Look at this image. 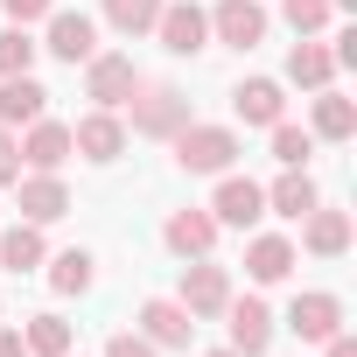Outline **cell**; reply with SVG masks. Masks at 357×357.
Here are the masks:
<instances>
[{
  "mask_svg": "<svg viewBox=\"0 0 357 357\" xmlns=\"http://www.w3.org/2000/svg\"><path fill=\"white\" fill-rule=\"evenodd\" d=\"M126 105H133V133L140 140H175V133L190 126V98L175 91V84H140Z\"/></svg>",
  "mask_w": 357,
  "mask_h": 357,
  "instance_id": "6da1fadb",
  "label": "cell"
},
{
  "mask_svg": "<svg viewBox=\"0 0 357 357\" xmlns=\"http://www.w3.org/2000/svg\"><path fill=\"white\" fill-rule=\"evenodd\" d=\"M175 161H183L190 175H225L231 161H238V133L231 126H183V133H175Z\"/></svg>",
  "mask_w": 357,
  "mask_h": 357,
  "instance_id": "7a4b0ae2",
  "label": "cell"
},
{
  "mask_svg": "<svg viewBox=\"0 0 357 357\" xmlns=\"http://www.w3.org/2000/svg\"><path fill=\"white\" fill-rule=\"evenodd\" d=\"M154 36H161L168 56H197V50H211V15L197 8V0H161Z\"/></svg>",
  "mask_w": 357,
  "mask_h": 357,
  "instance_id": "3957f363",
  "label": "cell"
},
{
  "mask_svg": "<svg viewBox=\"0 0 357 357\" xmlns=\"http://www.w3.org/2000/svg\"><path fill=\"white\" fill-rule=\"evenodd\" d=\"M133 91H140V70H133V56H119V50H98V56L84 63V98H91V105L119 112Z\"/></svg>",
  "mask_w": 357,
  "mask_h": 357,
  "instance_id": "277c9868",
  "label": "cell"
},
{
  "mask_svg": "<svg viewBox=\"0 0 357 357\" xmlns=\"http://www.w3.org/2000/svg\"><path fill=\"white\" fill-rule=\"evenodd\" d=\"M175 301H183L197 322H211V315H225V301H231V273H225L218 259H190V266H183V294H175Z\"/></svg>",
  "mask_w": 357,
  "mask_h": 357,
  "instance_id": "5b68a950",
  "label": "cell"
},
{
  "mask_svg": "<svg viewBox=\"0 0 357 357\" xmlns=\"http://www.w3.org/2000/svg\"><path fill=\"white\" fill-rule=\"evenodd\" d=\"M211 218L231 225V231H252V225L266 218V190L252 183V175H231V168H225V183H218V197H211Z\"/></svg>",
  "mask_w": 357,
  "mask_h": 357,
  "instance_id": "8992f818",
  "label": "cell"
},
{
  "mask_svg": "<svg viewBox=\"0 0 357 357\" xmlns=\"http://www.w3.org/2000/svg\"><path fill=\"white\" fill-rule=\"evenodd\" d=\"M70 154H84V161H98V168H105V161H119V154H126V119H119V112H105V105H98V112H84V119L70 126Z\"/></svg>",
  "mask_w": 357,
  "mask_h": 357,
  "instance_id": "52a82bcc",
  "label": "cell"
},
{
  "mask_svg": "<svg viewBox=\"0 0 357 357\" xmlns=\"http://www.w3.org/2000/svg\"><path fill=\"white\" fill-rule=\"evenodd\" d=\"M15 204H22L29 225H56V218L70 211V190H63V175H56V168H29L22 183H15Z\"/></svg>",
  "mask_w": 357,
  "mask_h": 357,
  "instance_id": "ba28073f",
  "label": "cell"
},
{
  "mask_svg": "<svg viewBox=\"0 0 357 357\" xmlns=\"http://www.w3.org/2000/svg\"><path fill=\"white\" fill-rule=\"evenodd\" d=\"M56 63H91L98 56V22L91 15H70V8H50V43H43Z\"/></svg>",
  "mask_w": 357,
  "mask_h": 357,
  "instance_id": "9c48e42d",
  "label": "cell"
},
{
  "mask_svg": "<svg viewBox=\"0 0 357 357\" xmlns=\"http://www.w3.org/2000/svg\"><path fill=\"white\" fill-rule=\"evenodd\" d=\"M218 218L211 211H168V225H161V245L175 252V259H211V245H218Z\"/></svg>",
  "mask_w": 357,
  "mask_h": 357,
  "instance_id": "30bf717a",
  "label": "cell"
},
{
  "mask_svg": "<svg viewBox=\"0 0 357 357\" xmlns=\"http://www.w3.org/2000/svg\"><path fill=\"white\" fill-rule=\"evenodd\" d=\"M140 336H147L154 350H183V343L197 336V315H190L183 301L154 294V301H140Z\"/></svg>",
  "mask_w": 357,
  "mask_h": 357,
  "instance_id": "8fae6325",
  "label": "cell"
},
{
  "mask_svg": "<svg viewBox=\"0 0 357 357\" xmlns=\"http://www.w3.org/2000/svg\"><path fill=\"white\" fill-rule=\"evenodd\" d=\"M211 36L225 50H252V43H266V8L259 0H218L211 8Z\"/></svg>",
  "mask_w": 357,
  "mask_h": 357,
  "instance_id": "7c38bea8",
  "label": "cell"
},
{
  "mask_svg": "<svg viewBox=\"0 0 357 357\" xmlns=\"http://www.w3.org/2000/svg\"><path fill=\"white\" fill-rule=\"evenodd\" d=\"M287 329H294L301 343H322V336H336V329H343V301H336L329 287H308V294H294Z\"/></svg>",
  "mask_w": 357,
  "mask_h": 357,
  "instance_id": "4fadbf2b",
  "label": "cell"
},
{
  "mask_svg": "<svg viewBox=\"0 0 357 357\" xmlns=\"http://www.w3.org/2000/svg\"><path fill=\"white\" fill-rule=\"evenodd\" d=\"M225 315H231V350H238V357H266V350H273V308H266V301H252V294L238 301V294H231Z\"/></svg>",
  "mask_w": 357,
  "mask_h": 357,
  "instance_id": "5bb4252c",
  "label": "cell"
},
{
  "mask_svg": "<svg viewBox=\"0 0 357 357\" xmlns=\"http://www.w3.org/2000/svg\"><path fill=\"white\" fill-rule=\"evenodd\" d=\"M301 252H315V259H343V252H350V218L315 204V211L301 218Z\"/></svg>",
  "mask_w": 357,
  "mask_h": 357,
  "instance_id": "9a60e30c",
  "label": "cell"
},
{
  "mask_svg": "<svg viewBox=\"0 0 357 357\" xmlns=\"http://www.w3.org/2000/svg\"><path fill=\"white\" fill-rule=\"evenodd\" d=\"M231 112H238L245 126H273V119H287V98H280L273 77H245V84L231 91Z\"/></svg>",
  "mask_w": 357,
  "mask_h": 357,
  "instance_id": "2e32d148",
  "label": "cell"
},
{
  "mask_svg": "<svg viewBox=\"0 0 357 357\" xmlns=\"http://www.w3.org/2000/svg\"><path fill=\"white\" fill-rule=\"evenodd\" d=\"M22 161H29V168H63V161H70V126H63V119H29Z\"/></svg>",
  "mask_w": 357,
  "mask_h": 357,
  "instance_id": "e0dca14e",
  "label": "cell"
},
{
  "mask_svg": "<svg viewBox=\"0 0 357 357\" xmlns=\"http://www.w3.org/2000/svg\"><path fill=\"white\" fill-rule=\"evenodd\" d=\"M50 112V91L22 70V77H0V126H29V119H43Z\"/></svg>",
  "mask_w": 357,
  "mask_h": 357,
  "instance_id": "ac0fdd59",
  "label": "cell"
},
{
  "mask_svg": "<svg viewBox=\"0 0 357 357\" xmlns=\"http://www.w3.org/2000/svg\"><path fill=\"white\" fill-rule=\"evenodd\" d=\"M287 84H301V91H329V84H336V56H329L315 36H301L294 56H287Z\"/></svg>",
  "mask_w": 357,
  "mask_h": 357,
  "instance_id": "d6986e66",
  "label": "cell"
},
{
  "mask_svg": "<svg viewBox=\"0 0 357 357\" xmlns=\"http://www.w3.org/2000/svg\"><path fill=\"white\" fill-rule=\"evenodd\" d=\"M245 273H252L259 287H273V280H287V273H294V245H287L280 231H259V238L245 245Z\"/></svg>",
  "mask_w": 357,
  "mask_h": 357,
  "instance_id": "ffe728a7",
  "label": "cell"
},
{
  "mask_svg": "<svg viewBox=\"0 0 357 357\" xmlns=\"http://www.w3.org/2000/svg\"><path fill=\"white\" fill-rule=\"evenodd\" d=\"M50 259V245H43V225H15V231H0V266H8V273H36Z\"/></svg>",
  "mask_w": 357,
  "mask_h": 357,
  "instance_id": "44dd1931",
  "label": "cell"
},
{
  "mask_svg": "<svg viewBox=\"0 0 357 357\" xmlns=\"http://www.w3.org/2000/svg\"><path fill=\"white\" fill-rule=\"evenodd\" d=\"M315 204H322V190L308 183V168H287L280 183L266 190V211H280V218H308Z\"/></svg>",
  "mask_w": 357,
  "mask_h": 357,
  "instance_id": "7402d4cb",
  "label": "cell"
},
{
  "mask_svg": "<svg viewBox=\"0 0 357 357\" xmlns=\"http://www.w3.org/2000/svg\"><path fill=\"white\" fill-rule=\"evenodd\" d=\"M315 140H350L357 133V105L343 98V91H315V126H308Z\"/></svg>",
  "mask_w": 357,
  "mask_h": 357,
  "instance_id": "603a6c76",
  "label": "cell"
},
{
  "mask_svg": "<svg viewBox=\"0 0 357 357\" xmlns=\"http://www.w3.org/2000/svg\"><path fill=\"white\" fill-rule=\"evenodd\" d=\"M22 343H29V357H70V322L63 315H29Z\"/></svg>",
  "mask_w": 357,
  "mask_h": 357,
  "instance_id": "cb8c5ba5",
  "label": "cell"
},
{
  "mask_svg": "<svg viewBox=\"0 0 357 357\" xmlns=\"http://www.w3.org/2000/svg\"><path fill=\"white\" fill-rule=\"evenodd\" d=\"M50 287H56V294H84V287H91V252H84V245L56 252V259H50Z\"/></svg>",
  "mask_w": 357,
  "mask_h": 357,
  "instance_id": "d4e9b609",
  "label": "cell"
},
{
  "mask_svg": "<svg viewBox=\"0 0 357 357\" xmlns=\"http://www.w3.org/2000/svg\"><path fill=\"white\" fill-rule=\"evenodd\" d=\"M308 154H315V133L273 119V161H280V168H308Z\"/></svg>",
  "mask_w": 357,
  "mask_h": 357,
  "instance_id": "484cf974",
  "label": "cell"
},
{
  "mask_svg": "<svg viewBox=\"0 0 357 357\" xmlns=\"http://www.w3.org/2000/svg\"><path fill=\"white\" fill-rule=\"evenodd\" d=\"M154 15H161V0H105V22H112L119 36H147Z\"/></svg>",
  "mask_w": 357,
  "mask_h": 357,
  "instance_id": "4316f807",
  "label": "cell"
},
{
  "mask_svg": "<svg viewBox=\"0 0 357 357\" xmlns=\"http://www.w3.org/2000/svg\"><path fill=\"white\" fill-rule=\"evenodd\" d=\"M36 50L43 43H29V29H0V77H22L36 63Z\"/></svg>",
  "mask_w": 357,
  "mask_h": 357,
  "instance_id": "83f0119b",
  "label": "cell"
},
{
  "mask_svg": "<svg viewBox=\"0 0 357 357\" xmlns=\"http://www.w3.org/2000/svg\"><path fill=\"white\" fill-rule=\"evenodd\" d=\"M280 15H287V29L294 36H315V29H329V0H280Z\"/></svg>",
  "mask_w": 357,
  "mask_h": 357,
  "instance_id": "f1b7e54d",
  "label": "cell"
},
{
  "mask_svg": "<svg viewBox=\"0 0 357 357\" xmlns=\"http://www.w3.org/2000/svg\"><path fill=\"white\" fill-rule=\"evenodd\" d=\"M0 183H22V140H15V126H0Z\"/></svg>",
  "mask_w": 357,
  "mask_h": 357,
  "instance_id": "f546056e",
  "label": "cell"
},
{
  "mask_svg": "<svg viewBox=\"0 0 357 357\" xmlns=\"http://www.w3.org/2000/svg\"><path fill=\"white\" fill-rule=\"evenodd\" d=\"M105 357H161V350H154V343H147L140 329H119V336L105 343Z\"/></svg>",
  "mask_w": 357,
  "mask_h": 357,
  "instance_id": "4dcf8cb0",
  "label": "cell"
},
{
  "mask_svg": "<svg viewBox=\"0 0 357 357\" xmlns=\"http://www.w3.org/2000/svg\"><path fill=\"white\" fill-rule=\"evenodd\" d=\"M0 8L15 15V29H29V22H50V8H56V0H0Z\"/></svg>",
  "mask_w": 357,
  "mask_h": 357,
  "instance_id": "1f68e13d",
  "label": "cell"
},
{
  "mask_svg": "<svg viewBox=\"0 0 357 357\" xmlns=\"http://www.w3.org/2000/svg\"><path fill=\"white\" fill-rule=\"evenodd\" d=\"M322 357H357V336H343V329H336V336H322Z\"/></svg>",
  "mask_w": 357,
  "mask_h": 357,
  "instance_id": "d6a6232c",
  "label": "cell"
},
{
  "mask_svg": "<svg viewBox=\"0 0 357 357\" xmlns=\"http://www.w3.org/2000/svg\"><path fill=\"white\" fill-rule=\"evenodd\" d=\"M0 357H29V343H22V329H0Z\"/></svg>",
  "mask_w": 357,
  "mask_h": 357,
  "instance_id": "836d02e7",
  "label": "cell"
},
{
  "mask_svg": "<svg viewBox=\"0 0 357 357\" xmlns=\"http://www.w3.org/2000/svg\"><path fill=\"white\" fill-rule=\"evenodd\" d=\"M211 357H238V350H211Z\"/></svg>",
  "mask_w": 357,
  "mask_h": 357,
  "instance_id": "e575fe53",
  "label": "cell"
}]
</instances>
